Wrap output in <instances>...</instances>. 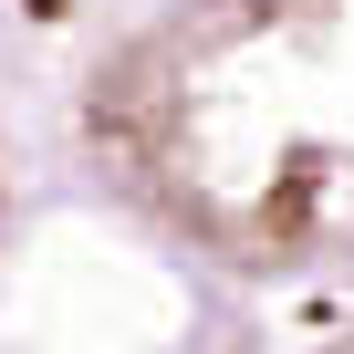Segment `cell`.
<instances>
[]
</instances>
